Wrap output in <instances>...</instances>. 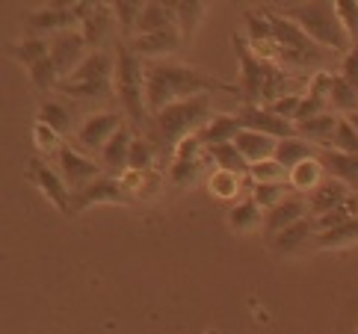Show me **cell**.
Instances as JSON below:
<instances>
[{
    "label": "cell",
    "instance_id": "obj_1",
    "mask_svg": "<svg viewBox=\"0 0 358 334\" xmlns=\"http://www.w3.org/2000/svg\"><path fill=\"white\" fill-rule=\"evenodd\" d=\"M210 92H234V89L220 83L210 74L196 71L189 66H178V62L160 59L145 66V104L151 115L178 104V101L210 95Z\"/></svg>",
    "mask_w": 358,
    "mask_h": 334
},
{
    "label": "cell",
    "instance_id": "obj_2",
    "mask_svg": "<svg viewBox=\"0 0 358 334\" xmlns=\"http://www.w3.org/2000/svg\"><path fill=\"white\" fill-rule=\"evenodd\" d=\"M213 119V110H210V95H199V98H187V101H178V104L166 107L160 112L151 115V124H148V139L163 148H172V145H181L184 139L189 136H199L204 131V124Z\"/></svg>",
    "mask_w": 358,
    "mask_h": 334
},
{
    "label": "cell",
    "instance_id": "obj_3",
    "mask_svg": "<svg viewBox=\"0 0 358 334\" xmlns=\"http://www.w3.org/2000/svg\"><path fill=\"white\" fill-rule=\"evenodd\" d=\"M266 18H270L273 27V42H275V59L281 68H305V71H326V66H331L335 54L326 48H320L317 42H311L296 24L290 18H285L275 9H264Z\"/></svg>",
    "mask_w": 358,
    "mask_h": 334
},
{
    "label": "cell",
    "instance_id": "obj_4",
    "mask_svg": "<svg viewBox=\"0 0 358 334\" xmlns=\"http://www.w3.org/2000/svg\"><path fill=\"white\" fill-rule=\"evenodd\" d=\"M278 12L296 24L311 42L331 50V54L347 57L352 50V38L343 30L335 3H323V0L320 3H290V6H281Z\"/></svg>",
    "mask_w": 358,
    "mask_h": 334
},
{
    "label": "cell",
    "instance_id": "obj_5",
    "mask_svg": "<svg viewBox=\"0 0 358 334\" xmlns=\"http://www.w3.org/2000/svg\"><path fill=\"white\" fill-rule=\"evenodd\" d=\"M116 92L131 124L148 131L151 112L145 104V66L127 42H116Z\"/></svg>",
    "mask_w": 358,
    "mask_h": 334
},
{
    "label": "cell",
    "instance_id": "obj_6",
    "mask_svg": "<svg viewBox=\"0 0 358 334\" xmlns=\"http://www.w3.org/2000/svg\"><path fill=\"white\" fill-rule=\"evenodd\" d=\"M113 74H116V57L107 50H92L80 62V68L59 83V92L78 101H110Z\"/></svg>",
    "mask_w": 358,
    "mask_h": 334
},
{
    "label": "cell",
    "instance_id": "obj_7",
    "mask_svg": "<svg viewBox=\"0 0 358 334\" xmlns=\"http://www.w3.org/2000/svg\"><path fill=\"white\" fill-rule=\"evenodd\" d=\"M234 54H237V62H240V95H243V104H261L264 101V86H266V80H270V71H273L275 62L255 54L243 36H234Z\"/></svg>",
    "mask_w": 358,
    "mask_h": 334
},
{
    "label": "cell",
    "instance_id": "obj_8",
    "mask_svg": "<svg viewBox=\"0 0 358 334\" xmlns=\"http://www.w3.org/2000/svg\"><path fill=\"white\" fill-rule=\"evenodd\" d=\"M27 169H30V172H27L30 181L39 187V192H42V196H45L50 204H54L59 213H74V192L69 189L66 177H62L57 169H50L45 160H30Z\"/></svg>",
    "mask_w": 358,
    "mask_h": 334
},
{
    "label": "cell",
    "instance_id": "obj_9",
    "mask_svg": "<svg viewBox=\"0 0 358 334\" xmlns=\"http://www.w3.org/2000/svg\"><path fill=\"white\" fill-rule=\"evenodd\" d=\"M27 36H39V38H54L66 30H78L80 21H78V12L74 6H66V3H50L39 12H30L27 15Z\"/></svg>",
    "mask_w": 358,
    "mask_h": 334
},
{
    "label": "cell",
    "instance_id": "obj_10",
    "mask_svg": "<svg viewBox=\"0 0 358 334\" xmlns=\"http://www.w3.org/2000/svg\"><path fill=\"white\" fill-rule=\"evenodd\" d=\"M57 163H59V175L66 177V184L71 192H80L83 187H89L95 181V177H101L104 172H101V163H95L92 157H86V154H80L78 148L71 145H62L57 151Z\"/></svg>",
    "mask_w": 358,
    "mask_h": 334
},
{
    "label": "cell",
    "instance_id": "obj_11",
    "mask_svg": "<svg viewBox=\"0 0 358 334\" xmlns=\"http://www.w3.org/2000/svg\"><path fill=\"white\" fill-rule=\"evenodd\" d=\"M95 204H131V192L122 184V177L101 175L80 192H74V213H80Z\"/></svg>",
    "mask_w": 358,
    "mask_h": 334
},
{
    "label": "cell",
    "instance_id": "obj_12",
    "mask_svg": "<svg viewBox=\"0 0 358 334\" xmlns=\"http://www.w3.org/2000/svg\"><path fill=\"white\" fill-rule=\"evenodd\" d=\"M237 119H240V124L246 127V131H258V133L273 136V139L296 136V124L281 119V115H275L273 110H266L264 104H243L237 110Z\"/></svg>",
    "mask_w": 358,
    "mask_h": 334
},
{
    "label": "cell",
    "instance_id": "obj_13",
    "mask_svg": "<svg viewBox=\"0 0 358 334\" xmlns=\"http://www.w3.org/2000/svg\"><path fill=\"white\" fill-rule=\"evenodd\" d=\"M74 12H78L80 33L86 38V45L101 50V45H104L113 33V18H116L113 6H107V3H74Z\"/></svg>",
    "mask_w": 358,
    "mask_h": 334
},
{
    "label": "cell",
    "instance_id": "obj_14",
    "mask_svg": "<svg viewBox=\"0 0 358 334\" xmlns=\"http://www.w3.org/2000/svg\"><path fill=\"white\" fill-rule=\"evenodd\" d=\"M86 48L89 45H86V38H83L80 30H66V33L50 38V59H54V66H57L62 80L80 68V62L89 57Z\"/></svg>",
    "mask_w": 358,
    "mask_h": 334
},
{
    "label": "cell",
    "instance_id": "obj_15",
    "mask_svg": "<svg viewBox=\"0 0 358 334\" xmlns=\"http://www.w3.org/2000/svg\"><path fill=\"white\" fill-rule=\"evenodd\" d=\"M119 127H124L119 112H95V115H86L80 122L74 139H78V145H83V148L104 151V145L119 133Z\"/></svg>",
    "mask_w": 358,
    "mask_h": 334
},
{
    "label": "cell",
    "instance_id": "obj_16",
    "mask_svg": "<svg viewBox=\"0 0 358 334\" xmlns=\"http://www.w3.org/2000/svg\"><path fill=\"white\" fill-rule=\"evenodd\" d=\"M308 198L299 196V192H293V196H287L285 201L278 204V208L273 210H266L264 216V237L266 242H270L273 237H278L285 228H290L293 222H299V219H308Z\"/></svg>",
    "mask_w": 358,
    "mask_h": 334
},
{
    "label": "cell",
    "instance_id": "obj_17",
    "mask_svg": "<svg viewBox=\"0 0 358 334\" xmlns=\"http://www.w3.org/2000/svg\"><path fill=\"white\" fill-rule=\"evenodd\" d=\"M181 45H184V36H181V30H178V27H166V30H157V33H145V36L131 38L134 54L139 59L148 57V59H155V62H160V57L175 54Z\"/></svg>",
    "mask_w": 358,
    "mask_h": 334
},
{
    "label": "cell",
    "instance_id": "obj_18",
    "mask_svg": "<svg viewBox=\"0 0 358 334\" xmlns=\"http://www.w3.org/2000/svg\"><path fill=\"white\" fill-rule=\"evenodd\" d=\"M317 160L323 163L329 177H335L343 187L358 192V154H343L335 148H317Z\"/></svg>",
    "mask_w": 358,
    "mask_h": 334
},
{
    "label": "cell",
    "instance_id": "obj_19",
    "mask_svg": "<svg viewBox=\"0 0 358 334\" xmlns=\"http://www.w3.org/2000/svg\"><path fill=\"white\" fill-rule=\"evenodd\" d=\"M134 133L131 127H119V133L110 139V143L104 145V151H101V166L113 175V177H122L127 169H131V148H134Z\"/></svg>",
    "mask_w": 358,
    "mask_h": 334
},
{
    "label": "cell",
    "instance_id": "obj_20",
    "mask_svg": "<svg viewBox=\"0 0 358 334\" xmlns=\"http://www.w3.org/2000/svg\"><path fill=\"white\" fill-rule=\"evenodd\" d=\"M350 196H352L350 187H343L341 181H335V177H326V181L320 184L314 192H308L305 198H308V213L314 216V219H320V216L338 210Z\"/></svg>",
    "mask_w": 358,
    "mask_h": 334
},
{
    "label": "cell",
    "instance_id": "obj_21",
    "mask_svg": "<svg viewBox=\"0 0 358 334\" xmlns=\"http://www.w3.org/2000/svg\"><path fill=\"white\" fill-rule=\"evenodd\" d=\"M39 122L54 127L59 136H69V133H78V110L71 104H66V98H45L42 107H39Z\"/></svg>",
    "mask_w": 358,
    "mask_h": 334
},
{
    "label": "cell",
    "instance_id": "obj_22",
    "mask_svg": "<svg viewBox=\"0 0 358 334\" xmlns=\"http://www.w3.org/2000/svg\"><path fill=\"white\" fill-rule=\"evenodd\" d=\"M314 240H317V222H314V216H308V219L293 222L290 228L281 231L278 237H273L270 246H273L275 254H296Z\"/></svg>",
    "mask_w": 358,
    "mask_h": 334
},
{
    "label": "cell",
    "instance_id": "obj_23",
    "mask_svg": "<svg viewBox=\"0 0 358 334\" xmlns=\"http://www.w3.org/2000/svg\"><path fill=\"white\" fill-rule=\"evenodd\" d=\"M275 145H278V139L264 136L258 131H246V127H243V131L237 133V139H234V148L243 154V157H246L249 166L273 160L275 157Z\"/></svg>",
    "mask_w": 358,
    "mask_h": 334
},
{
    "label": "cell",
    "instance_id": "obj_24",
    "mask_svg": "<svg viewBox=\"0 0 358 334\" xmlns=\"http://www.w3.org/2000/svg\"><path fill=\"white\" fill-rule=\"evenodd\" d=\"M243 131V124L237 115H213V119L204 124V131L199 133L201 145L204 148H213V145H231L237 133Z\"/></svg>",
    "mask_w": 358,
    "mask_h": 334
},
{
    "label": "cell",
    "instance_id": "obj_25",
    "mask_svg": "<svg viewBox=\"0 0 358 334\" xmlns=\"http://www.w3.org/2000/svg\"><path fill=\"white\" fill-rule=\"evenodd\" d=\"M338 122H341V115L323 112V115H317V119L299 122V124H296V133L305 139V143H311V145H329V148H331V139H335Z\"/></svg>",
    "mask_w": 358,
    "mask_h": 334
},
{
    "label": "cell",
    "instance_id": "obj_26",
    "mask_svg": "<svg viewBox=\"0 0 358 334\" xmlns=\"http://www.w3.org/2000/svg\"><path fill=\"white\" fill-rule=\"evenodd\" d=\"M166 27H178L175 3H145L143 15H139V24H136V36L157 33V30H166Z\"/></svg>",
    "mask_w": 358,
    "mask_h": 334
},
{
    "label": "cell",
    "instance_id": "obj_27",
    "mask_svg": "<svg viewBox=\"0 0 358 334\" xmlns=\"http://www.w3.org/2000/svg\"><path fill=\"white\" fill-rule=\"evenodd\" d=\"M311 157H317V148L311 143H305V139L296 133V136H290V139H278L273 160H278L287 172H293L296 166H302L305 160H311Z\"/></svg>",
    "mask_w": 358,
    "mask_h": 334
},
{
    "label": "cell",
    "instance_id": "obj_28",
    "mask_svg": "<svg viewBox=\"0 0 358 334\" xmlns=\"http://www.w3.org/2000/svg\"><path fill=\"white\" fill-rule=\"evenodd\" d=\"M317 249H347V246H358V216H350L347 222H341L329 231H320L314 240Z\"/></svg>",
    "mask_w": 358,
    "mask_h": 334
},
{
    "label": "cell",
    "instance_id": "obj_29",
    "mask_svg": "<svg viewBox=\"0 0 358 334\" xmlns=\"http://www.w3.org/2000/svg\"><path fill=\"white\" fill-rule=\"evenodd\" d=\"M326 177L329 175L323 169V163H320L317 157H311V160H305L302 166H296V169L290 172V187H293V192H299V196H308V192H314Z\"/></svg>",
    "mask_w": 358,
    "mask_h": 334
},
{
    "label": "cell",
    "instance_id": "obj_30",
    "mask_svg": "<svg viewBox=\"0 0 358 334\" xmlns=\"http://www.w3.org/2000/svg\"><path fill=\"white\" fill-rule=\"evenodd\" d=\"M264 216H266V213L261 210V204L249 196V198L237 201L234 208H231V213H228V222H231L234 231L246 234V231H255L258 225H264Z\"/></svg>",
    "mask_w": 358,
    "mask_h": 334
},
{
    "label": "cell",
    "instance_id": "obj_31",
    "mask_svg": "<svg viewBox=\"0 0 358 334\" xmlns=\"http://www.w3.org/2000/svg\"><path fill=\"white\" fill-rule=\"evenodd\" d=\"M9 54L15 57L21 66H27V68H33L36 62H42V59H48L50 57V38H39V36H27L24 42H18V45H12L9 48Z\"/></svg>",
    "mask_w": 358,
    "mask_h": 334
},
{
    "label": "cell",
    "instance_id": "obj_32",
    "mask_svg": "<svg viewBox=\"0 0 358 334\" xmlns=\"http://www.w3.org/2000/svg\"><path fill=\"white\" fill-rule=\"evenodd\" d=\"M208 160L216 166L220 172H231V175H249V163L246 157L231 145H213L208 148Z\"/></svg>",
    "mask_w": 358,
    "mask_h": 334
},
{
    "label": "cell",
    "instance_id": "obj_33",
    "mask_svg": "<svg viewBox=\"0 0 358 334\" xmlns=\"http://www.w3.org/2000/svg\"><path fill=\"white\" fill-rule=\"evenodd\" d=\"M175 15H178V30L184 36V45L196 36L201 18L208 15V3H199V0H189V3H175Z\"/></svg>",
    "mask_w": 358,
    "mask_h": 334
},
{
    "label": "cell",
    "instance_id": "obj_34",
    "mask_svg": "<svg viewBox=\"0 0 358 334\" xmlns=\"http://www.w3.org/2000/svg\"><path fill=\"white\" fill-rule=\"evenodd\" d=\"M329 104H331V110H338V112H343V115L358 112V89L350 86L347 80H343V77H335V86H331Z\"/></svg>",
    "mask_w": 358,
    "mask_h": 334
},
{
    "label": "cell",
    "instance_id": "obj_35",
    "mask_svg": "<svg viewBox=\"0 0 358 334\" xmlns=\"http://www.w3.org/2000/svg\"><path fill=\"white\" fill-rule=\"evenodd\" d=\"M287 196H293V189L287 184H255L252 187V198L261 204V210H273L278 208Z\"/></svg>",
    "mask_w": 358,
    "mask_h": 334
},
{
    "label": "cell",
    "instance_id": "obj_36",
    "mask_svg": "<svg viewBox=\"0 0 358 334\" xmlns=\"http://www.w3.org/2000/svg\"><path fill=\"white\" fill-rule=\"evenodd\" d=\"M249 177L255 184H285L290 181V172L278 160H264V163L249 166Z\"/></svg>",
    "mask_w": 358,
    "mask_h": 334
},
{
    "label": "cell",
    "instance_id": "obj_37",
    "mask_svg": "<svg viewBox=\"0 0 358 334\" xmlns=\"http://www.w3.org/2000/svg\"><path fill=\"white\" fill-rule=\"evenodd\" d=\"M143 6L145 3H136V0H116V3H113L122 36H136V24H139V15H143Z\"/></svg>",
    "mask_w": 358,
    "mask_h": 334
},
{
    "label": "cell",
    "instance_id": "obj_38",
    "mask_svg": "<svg viewBox=\"0 0 358 334\" xmlns=\"http://www.w3.org/2000/svg\"><path fill=\"white\" fill-rule=\"evenodd\" d=\"M30 77H33V86L36 89H42V92H50V89H59L62 83V77L54 66V59H42V62H36V66L30 68Z\"/></svg>",
    "mask_w": 358,
    "mask_h": 334
},
{
    "label": "cell",
    "instance_id": "obj_39",
    "mask_svg": "<svg viewBox=\"0 0 358 334\" xmlns=\"http://www.w3.org/2000/svg\"><path fill=\"white\" fill-rule=\"evenodd\" d=\"M201 175V160H175L172 163V172H169V181L184 189V187H193Z\"/></svg>",
    "mask_w": 358,
    "mask_h": 334
},
{
    "label": "cell",
    "instance_id": "obj_40",
    "mask_svg": "<svg viewBox=\"0 0 358 334\" xmlns=\"http://www.w3.org/2000/svg\"><path fill=\"white\" fill-rule=\"evenodd\" d=\"M151 163H155V143H151V139L136 136L134 148H131V169L143 175V172L151 169Z\"/></svg>",
    "mask_w": 358,
    "mask_h": 334
},
{
    "label": "cell",
    "instance_id": "obj_41",
    "mask_svg": "<svg viewBox=\"0 0 358 334\" xmlns=\"http://www.w3.org/2000/svg\"><path fill=\"white\" fill-rule=\"evenodd\" d=\"M331 148L343 151V154H358V131L352 127L350 119H341L338 122V131H335V139H331Z\"/></svg>",
    "mask_w": 358,
    "mask_h": 334
},
{
    "label": "cell",
    "instance_id": "obj_42",
    "mask_svg": "<svg viewBox=\"0 0 358 334\" xmlns=\"http://www.w3.org/2000/svg\"><path fill=\"white\" fill-rule=\"evenodd\" d=\"M335 9L352 45H358V0H335Z\"/></svg>",
    "mask_w": 358,
    "mask_h": 334
},
{
    "label": "cell",
    "instance_id": "obj_43",
    "mask_svg": "<svg viewBox=\"0 0 358 334\" xmlns=\"http://www.w3.org/2000/svg\"><path fill=\"white\" fill-rule=\"evenodd\" d=\"M331 86H335V74H331L329 68H326V71H317L311 80H308V89H305V95H311V98H317V101H326V104H329Z\"/></svg>",
    "mask_w": 358,
    "mask_h": 334
},
{
    "label": "cell",
    "instance_id": "obj_44",
    "mask_svg": "<svg viewBox=\"0 0 358 334\" xmlns=\"http://www.w3.org/2000/svg\"><path fill=\"white\" fill-rule=\"evenodd\" d=\"M237 177H243V175H231V172H216V175H210V189H213V196H220V198H234V196H237Z\"/></svg>",
    "mask_w": 358,
    "mask_h": 334
},
{
    "label": "cell",
    "instance_id": "obj_45",
    "mask_svg": "<svg viewBox=\"0 0 358 334\" xmlns=\"http://www.w3.org/2000/svg\"><path fill=\"white\" fill-rule=\"evenodd\" d=\"M302 98L305 95H285V98H278L275 104H270L266 110H273L275 115H281V119H287V122H296V112H299V104H302Z\"/></svg>",
    "mask_w": 358,
    "mask_h": 334
},
{
    "label": "cell",
    "instance_id": "obj_46",
    "mask_svg": "<svg viewBox=\"0 0 358 334\" xmlns=\"http://www.w3.org/2000/svg\"><path fill=\"white\" fill-rule=\"evenodd\" d=\"M33 136H36V145H39L42 151H59L62 148V143H59V133L54 131V127H48V124H36V131H33Z\"/></svg>",
    "mask_w": 358,
    "mask_h": 334
},
{
    "label": "cell",
    "instance_id": "obj_47",
    "mask_svg": "<svg viewBox=\"0 0 358 334\" xmlns=\"http://www.w3.org/2000/svg\"><path fill=\"white\" fill-rule=\"evenodd\" d=\"M323 112H329V110H326V101H317V98H311V95H305L302 104H299V112H296V122H293V124L317 119V115H323Z\"/></svg>",
    "mask_w": 358,
    "mask_h": 334
},
{
    "label": "cell",
    "instance_id": "obj_48",
    "mask_svg": "<svg viewBox=\"0 0 358 334\" xmlns=\"http://www.w3.org/2000/svg\"><path fill=\"white\" fill-rule=\"evenodd\" d=\"M341 77H343V80H347L350 86L358 89V45H352L350 54L341 59Z\"/></svg>",
    "mask_w": 358,
    "mask_h": 334
},
{
    "label": "cell",
    "instance_id": "obj_49",
    "mask_svg": "<svg viewBox=\"0 0 358 334\" xmlns=\"http://www.w3.org/2000/svg\"><path fill=\"white\" fill-rule=\"evenodd\" d=\"M343 119H350V122H352V127L358 131V112H352V115H343Z\"/></svg>",
    "mask_w": 358,
    "mask_h": 334
}]
</instances>
